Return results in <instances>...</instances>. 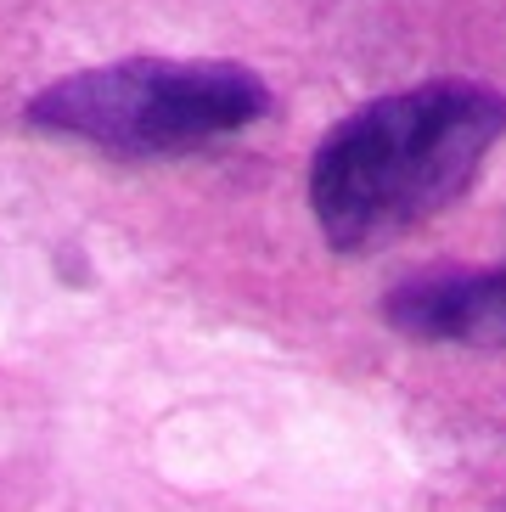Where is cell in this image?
<instances>
[{
  "mask_svg": "<svg viewBox=\"0 0 506 512\" xmlns=\"http://www.w3.org/2000/svg\"><path fill=\"white\" fill-rule=\"evenodd\" d=\"M383 316L428 344H506V271H417L383 299Z\"/></svg>",
  "mask_w": 506,
  "mask_h": 512,
  "instance_id": "cell-3",
  "label": "cell"
},
{
  "mask_svg": "<svg viewBox=\"0 0 506 512\" xmlns=\"http://www.w3.org/2000/svg\"><path fill=\"white\" fill-rule=\"evenodd\" d=\"M506 136V96L473 79H433L377 96L321 141L310 209L338 248H372L462 197Z\"/></svg>",
  "mask_w": 506,
  "mask_h": 512,
  "instance_id": "cell-1",
  "label": "cell"
},
{
  "mask_svg": "<svg viewBox=\"0 0 506 512\" xmlns=\"http://www.w3.org/2000/svg\"><path fill=\"white\" fill-rule=\"evenodd\" d=\"M265 107V79L237 62L130 57L45 85L29 102V124L90 141L102 152L158 158V152H192L203 141L237 136L253 119H265Z\"/></svg>",
  "mask_w": 506,
  "mask_h": 512,
  "instance_id": "cell-2",
  "label": "cell"
}]
</instances>
